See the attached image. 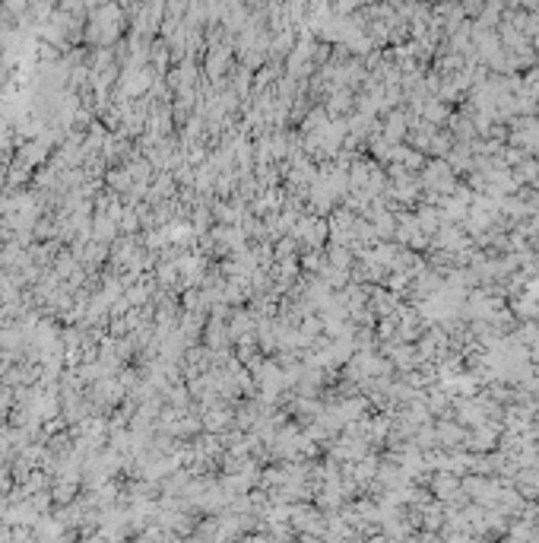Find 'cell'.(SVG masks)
I'll use <instances>...</instances> for the list:
<instances>
[{"label": "cell", "mask_w": 539, "mask_h": 543, "mask_svg": "<svg viewBox=\"0 0 539 543\" xmlns=\"http://www.w3.org/2000/svg\"><path fill=\"white\" fill-rule=\"evenodd\" d=\"M146 89H150V73H146V70H140V67L127 70V73H124V96L137 98V96H143Z\"/></svg>", "instance_id": "obj_1"}, {"label": "cell", "mask_w": 539, "mask_h": 543, "mask_svg": "<svg viewBox=\"0 0 539 543\" xmlns=\"http://www.w3.org/2000/svg\"><path fill=\"white\" fill-rule=\"evenodd\" d=\"M76 489H80V479L76 477H58V483H54V489H51V499L58 505H70V502H76Z\"/></svg>", "instance_id": "obj_2"}, {"label": "cell", "mask_w": 539, "mask_h": 543, "mask_svg": "<svg viewBox=\"0 0 539 543\" xmlns=\"http://www.w3.org/2000/svg\"><path fill=\"white\" fill-rule=\"evenodd\" d=\"M92 238L108 245L111 238H118V220H111L108 213H96L92 216Z\"/></svg>", "instance_id": "obj_3"}, {"label": "cell", "mask_w": 539, "mask_h": 543, "mask_svg": "<svg viewBox=\"0 0 539 543\" xmlns=\"http://www.w3.org/2000/svg\"><path fill=\"white\" fill-rule=\"evenodd\" d=\"M435 492H438V499H453L460 492V479L451 477V474H438L435 477Z\"/></svg>", "instance_id": "obj_4"}, {"label": "cell", "mask_w": 539, "mask_h": 543, "mask_svg": "<svg viewBox=\"0 0 539 543\" xmlns=\"http://www.w3.org/2000/svg\"><path fill=\"white\" fill-rule=\"evenodd\" d=\"M108 185L115 188V191L127 194V188L133 185V178H130V172H127V166H124V168H111V172H108Z\"/></svg>", "instance_id": "obj_5"}, {"label": "cell", "mask_w": 539, "mask_h": 543, "mask_svg": "<svg viewBox=\"0 0 539 543\" xmlns=\"http://www.w3.org/2000/svg\"><path fill=\"white\" fill-rule=\"evenodd\" d=\"M124 299H127V305L130 308H140L146 299H150V289H146L143 283H133L130 289H124Z\"/></svg>", "instance_id": "obj_6"}, {"label": "cell", "mask_w": 539, "mask_h": 543, "mask_svg": "<svg viewBox=\"0 0 539 543\" xmlns=\"http://www.w3.org/2000/svg\"><path fill=\"white\" fill-rule=\"evenodd\" d=\"M203 426H207L210 432H216V429H225V426H229V413H225V410H210L207 420H203Z\"/></svg>", "instance_id": "obj_7"}, {"label": "cell", "mask_w": 539, "mask_h": 543, "mask_svg": "<svg viewBox=\"0 0 539 543\" xmlns=\"http://www.w3.org/2000/svg\"><path fill=\"white\" fill-rule=\"evenodd\" d=\"M444 118H448V111H444V105H431V108L425 111V121H431V124L444 121Z\"/></svg>", "instance_id": "obj_8"}]
</instances>
